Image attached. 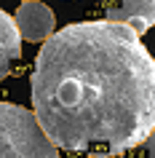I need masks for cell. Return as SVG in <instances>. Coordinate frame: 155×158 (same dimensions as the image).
Listing matches in <instances>:
<instances>
[{"label": "cell", "instance_id": "6da1fadb", "mask_svg": "<svg viewBox=\"0 0 155 158\" xmlns=\"http://www.w3.org/2000/svg\"><path fill=\"white\" fill-rule=\"evenodd\" d=\"M32 115L56 148L115 158L155 129V59L120 22H78L35 56Z\"/></svg>", "mask_w": 155, "mask_h": 158}, {"label": "cell", "instance_id": "7a4b0ae2", "mask_svg": "<svg viewBox=\"0 0 155 158\" xmlns=\"http://www.w3.org/2000/svg\"><path fill=\"white\" fill-rule=\"evenodd\" d=\"M0 158H59V148L43 134L32 110L0 102Z\"/></svg>", "mask_w": 155, "mask_h": 158}, {"label": "cell", "instance_id": "3957f363", "mask_svg": "<svg viewBox=\"0 0 155 158\" xmlns=\"http://www.w3.org/2000/svg\"><path fill=\"white\" fill-rule=\"evenodd\" d=\"M14 24H16V32H19L22 40L43 43L54 32L56 16H54V11L46 3H40V0H24L16 8V14H14Z\"/></svg>", "mask_w": 155, "mask_h": 158}, {"label": "cell", "instance_id": "277c9868", "mask_svg": "<svg viewBox=\"0 0 155 158\" xmlns=\"http://www.w3.org/2000/svg\"><path fill=\"white\" fill-rule=\"evenodd\" d=\"M102 8L110 22L128 24L139 38L155 27V0H102Z\"/></svg>", "mask_w": 155, "mask_h": 158}, {"label": "cell", "instance_id": "5b68a950", "mask_svg": "<svg viewBox=\"0 0 155 158\" xmlns=\"http://www.w3.org/2000/svg\"><path fill=\"white\" fill-rule=\"evenodd\" d=\"M19 59H22V38L16 32L14 19L0 8V81L11 75Z\"/></svg>", "mask_w": 155, "mask_h": 158}, {"label": "cell", "instance_id": "8992f818", "mask_svg": "<svg viewBox=\"0 0 155 158\" xmlns=\"http://www.w3.org/2000/svg\"><path fill=\"white\" fill-rule=\"evenodd\" d=\"M120 158H155V129L147 134L145 139H139L137 145H131L120 153Z\"/></svg>", "mask_w": 155, "mask_h": 158}]
</instances>
